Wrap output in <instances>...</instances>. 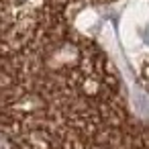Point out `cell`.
I'll return each mask as SVG.
<instances>
[{
  "label": "cell",
  "instance_id": "1",
  "mask_svg": "<svg viewBox=\"0 0 149 149\" xmlns=\"http://www.w3.org/2000/svg\"><path fill=\"white\" fill-rule=\"evenodd\" d=\"M0 149H6V143H4L2 139H0Z\"/></svg>",
  "mask_w": 149,
  "mask_h": 149
}]
</instances>
